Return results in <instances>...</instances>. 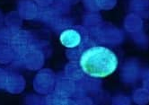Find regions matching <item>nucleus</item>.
I'll return each instance as SVG.
<instances>
[{
	"mask_svg": "<svg viewBox=\"0 0 149 105\" xmlns=\"http://www.w3.org/2000/svg\"><path fill=\"white\" fill-rule=\"evenodd\" d=\"M79 64L83 71L92 77H106L118 67V58L111 49L102 46L88 49L80 58Z\"/></svg>",
	"mask_w": 149,
	"mask_h": 105,
	"instance_id": "obj_1",
	"label": "nucleus"
},
{
	"mask_svg": "<svg viewBox=\"0 0 149 105\" xmlns=\"http://www.w3.org/2000/svg\"><path fill=\"white\" fill-rule=\"evenodd\" d=\"M60 42L67 48H76L82 40V37L79 31L74 29H67L60 34Z\"/></svg>",
	"mask_w": 149,
	"mask_h": 105,
	"instance_id": "obj_2",
	"label": "nucleus"
}]
</instances>
